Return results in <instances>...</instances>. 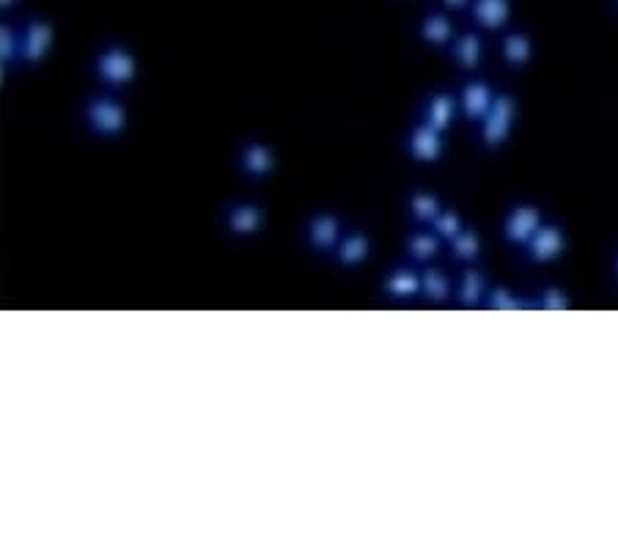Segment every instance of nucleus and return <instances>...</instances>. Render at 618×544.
Segmentation results:
<instances>
[{
  "mask_svg": "<svg viewBox=\"0 0 618 544\" xmlns=\"http://www.w3.org/2000/svg\"><path fill=\"white\" fill-rule=\"evenodd\" d=\"M517 116H520V105L511 94H495L492 105L484 113V119L478 121V141L484 149L495 152L500 146H506L511 141V132L517 127Z\"/></svg>",
  "mask_w": 618,
  "mask_h": 544,
  "instance_id": "nucleus-1",
  "label": "nucleus"
},
{
  "mask_svg": "<svg viewBox=\"0 0 618 544\" xmlns=\"http://www.w3.org/2000/svg\"><path fill=\"white\" fill-rule=\"evenodd\" d=\"M566 248H569V237H566L564 226H558V223H542L539 231L533 234L522 251L528 256V262L547 267V264L561 262Z\"/></svg>",
  "mask_w": 618,
  "mask_h": 544,
  "instance_id": "nucleus-2",
  "label": "nucleus"
},
{
  "mask_svg": "<svg viewBox=\"0 0 618 544\" xmlns=\"http://www.w3.org/2000/svg\"><path fill=\"white\" fill-rule=\"evenodd\" d=\"M542 223L544 212L536 204H514L506 212V218H503L500 234H503V240L509 242L511 248H525Z\"/></svg>",
  "mask_w": 618,
  "mask_h": 544,
  "instance_id": "nucleus-3",
  "label": "nucleus"
},
{
  "mask_svg": "<svg viewBox=\"0 0 618 544\" xmlns=\"http://www.w3.org/2000/svg\"><path fill=\"white\" fill-rule=\"evenodd\" d=\"M404 149L410 154V160L423 165L440 163L445 157V135L440 130L429 127L426 121L415 124L410 132H407V143Z\"/></svg>",
  "mask_w": 618,
  "mask_h": 544,
  "instance_id": "nucleus-4",
  "label": "nucleus"
},
{
  "mask_svg": "<svg viewBox=\"0 0 618 544\" xmlns=\"http://www.w3.org/2000/svg\"><path fill=\"white\" fill-rule=\"evenodd\" d=\"M467 14H470V22L476 25V31L503 33L514 17V3L511 0H470Z\"/></svg>",
  "mask_w": 618,
  "mask_h": 544,
  "instance_id": "nucleus-5",
  "label": "nucleus"
},
{
  "mask_svg": "<svg viewBox=\"0 0 618 544\" xmlns=\"http://www.w3.org/2000/svg\"><path fill=\"white\" fill-rule=\"evenodd\" d=\"M492 99H495V88L489 86L484 77H470L465 86L459 88L456 105H459L462 119L470 121V124H478V121L484 119L489 105H492Z\"/></svg>",
  "mask_w": 618,
  "mask_h": 544,
  "instance_id": "nucleus-6",
  "label": "nucleus"
},
{
  "mask_svg": "<svg viewBox=\"0 0 618 544\" xmlns=\"http://www.w3.org/2000/svg\"><path fill=\"white\" fill-rule=\"evenodd\" d=\"M448 50H451L454 66L462 72H476L478 66L484 64V53H487L481 31H456L454 42L448 44Z\"/></svg>",
  "mask_w": 618,
  "mask_h": 544,
  "instance_id": "nucleus-7",
  "label": "nucleus"
},
{
  "mask_svg": "<svg viewBox=\"0 0 618 544\" xmlns=\"http://www.w3.org/2000/svg\"><path fill=\"white\" fill-rule=\"evenodd\" d=\"M418 36L423 44H429L434 50H445L448 44L454 42L456 22L451 20L448 11H426L418 22Z\"/></svg>",
  "mask_w": 618,
  "mask_h": 544,
  "instance_id": "nucleus-8",
  "label": "nucleus"
},
{
  "mask_svg": "<svg viewBox=\"0 0 618 544\" xmlns=\"http://www.w3.org/2000/svg\"><path fill=\"white\" fill-rule=\"evenodd\" d=\"M382 292L393 297V300H412L421 294V270L412 264H402L393 267L385 278H382Z\"/></svg>",
  "mask_w": 618,
  "mask_h": 544,
  "instance_id": "nucleus-9",
  "label": "nucleus"
},
{
  "mask_svg": "<svg viewBox=\"0 0 618 544\" xmlns=\"http://www.w3.org/2000/svg\"><path fill=\"white\" fill-rule=\"evenodd\" d=\"M333 253H336V262L341 264V267H347V270L363 267L371 256V237L360 229L341 234V240H338Z\"/></svg>",
  "mask_w": 618,
  "mask_h": 544,
  "instance_id": "nucleus-10",
  "label": "nucleus"
},
{
  "mask_svg": "<svg viewBox=\"0 0 618 544\" xmlns=\"http://www.w3.org/2000/svg\"><path fill=\"white\" fill-rule=\"evenodd\" d=\"M456 113H459V105H456L454 94H448V91H434L423 105V121L443 135L454 127Z\"/></svg>",
  "mask_w": 618,
  "mask_h": 544,
  "instance_id": "nucleus-11",
  "label": "nucleus"
},
{
  "mask_svg": "<svg viewBox=\"0 0 618 544\" xmlns=\"http://www.w3.org/2000/svg\"><path fill=\"white\" fill-rule=\"evenodd\" d=\"M487 272L476 267V264H467L459 283H456V303L462 308H476L484 303V294H487Z\"/></svg>",
  "mask_w": 618,
  "mask_h": 544,
  "instance_id": "nucleus-12",
  "label": "nucleus"
},
{
  "mask_svg": "<svg viewBox=\"0 0 618 544\" xmlns=\"http://www.w3.org/2000/svg\"><path fill=\"white\" fill-rule=\"evenodd\" d=\"M341 234H344V231H341V220H338L336 215H330V212H322V215H316V218L308 223V242H311V248L319 253L336 251Z\"/></svg>",
  "mask_w": 618,
  "mask_h": 544,
  "instance_id": "nucleus-13",
  "label": "nucleus"
},
{
  "mask_svg": "<svg viewBox=\"0 0 618 544\" xmlns=\"http://www.w3.org/2000/svg\"><path fill=\"white\" fill-rule=\"evenodd\" d=\"M440 251H443V240H440L432 229L415 231V234H410L407 242H404L407 259H410L412 264H418V267H423V264H434V259L440 256Z\"/></svg>",
  "mask_w": 618,
  "mask_h": 544,
  "instance_id": "nucleus-14",
  "label": "nucleus"
},
{
  "mask_svg": "<svg viewBox=\"0 0 618 544\" xmlns=\"http://www.w3.org/2000/svg\"><path fill=\"white\" fill-rule=\"evenodd\" d=\"M500 55L511 69H525L533 61V39L522 31H503Z\"/></svg>",
  "mask_w": 618,
  "mask_h": 544,
  "instance_id": "nucleus-15",
  "label": "nucleus"
},
{
  "mask_svg": "<svg viewBox=\"0 0 618 544\" xmlns=\"http://www.w3.org/2000/svg\"><path fill=\"white\" fill-rule=\"evenodd\" d=\"M440 209H443V201L432 190H412L410 198H407V215L418 226H429Z\"/></svg>",
  "mask_w": 618,
  "mask_h": 544,
  "instance_id": "nucleus-16",
  "label": "nucleus"
},
{
  "mask_svg": "<svg viewBox=\"0 0 618 544\" xmlns=\"http://www.w3.org/2000/svg\"><path fill=\"white\" fill-rule=\"evenodd\" d=\"M454 292L448 272L434 267V264H423L421 267V297L432 300V303H445Z\"/></svg>",
  "mask_w": 618,
  "mask_h": 544,
  "instance_id": "nucleus-17",
  "label": "nucleus"
},
{
  "mask_svg": "<svg viewBox=\"0 0 618 544\" xmlns=\"http://www.w3.org/2000/svg\"><path fill=\"white\" fill-rule=\"evenodd\" d=\"M481 305H487L492 311H525V308H536V297H517L506 286H489Z\"/></svg>",
  "mask_w": 618,
  "mask_h": 544,
  "instance_id": "nucleus-18",
  "label": "nucleus"
},
{
  "mask_svg": "<svg viewBox=\"0 0 618 544\" xmlns=\"http://www.w3.org/2000/svg\"><path fill=\"white\" fill-rule=\"evenodd\" d=\"M448 251L459 264H478L481 259V237L476 229H462L454 240L448 242Z\"/></svg>",
  "mask_w": 618,
  "mask_h": 544,
  "instance_id": "nucleus-19",
  "label": "nucleus"
},
{
  "mask_svg": "<svg viewBox=\"0 0 618 544\" xmlns=\"http://www.w3.org/2000/svg\"><path fill=\"white\" fill-rule=\"evenodd\" d=\"M429 229H432L434 234H437V237L443 240V245H448V242L454 240L459 231L465 229V220H462V215H459L456 209H445L443 207L440 212H437V218L429 223Z\"/></svg>",
  "mask_w": 618,
  "mask_h": 544,
  "instance_id": "nucleus-20",
  "label": "nucleus"
},
{
  "mask_svg": "<svg viewBox=\"0 0 618 544\" xmlns=\"http://www.w3.org/2000/svg\"><path fill=\"white\" fill-rule=\"evenodd\" d=\"M569 305H572V297L561 286H547L542 294H536V308H544V311H566Z\"/></svg>",
  "mask_w": 618,
  "mask_h": 544,
  "instance_id": "nucleus-21",
  "label": "nucleus"
},
{
  "mask_svg": "<svg viewBox=\"0 0 618 544\" xmlns=\"http://www.w3.org/2000/svg\"><path fill=\"white\" fill-rule=\"evenodd\" d=\"M231 226L237 231H253L256 226H259V215H256V209H237L234 215H231Z\"/></svg>",
  "mask_w": 618,
  "mask_h": 544,
  "instance_id": "nucleus-22",
  "label": "nucleus"
},
{
  "mask_svg": "<svg viewBox=\"0 0 618 544\" xmlns=\"http://www.w3.org/2000/svg\"><path fill=\"white\" fill-rule=\"evenodd\" d=\"M245 163H248V171H253V174H264V171H270V154L264 152V149H259V146H256V149H250L248 152V160H245Z\"/></svg>",
  "mask_w": 618,
  "mask_h": 544,
  "instance_id": "nucleus-23",
  "label": "nucleus"
},
{
  "mask_svg": "<svg viewBox=\"0 0 618 544\" xmlns=\"http://www.w3.org/2000/svg\"><path fill=\"white\" fill-rule=\"evenodd\" d=\"M440 3L445 11H467L470 6V0H440Z\"/></svg>",
  "mask_w": 618,
  "mask_h": 544,
  "instance_id": "nucleus-24",
  "label": "nucleus"
},
{
  "mask_svg": "<svg viewBox=\"0 0 618 544\" xmlns=\"http://www.w3.org/2000/svg\"><path fill=\"white\" fill-rule=\"evenodd\" d=\"M616 275H618V259H616Z\"/></svg>",
  "mask_w": 618,
  "mask_h": 544,
  "instance_id": "nucleus-25",
  "label": "nucleus"
},
{
  "mask_svg": "<svg viewBox=\"0 0 618 544\" xmlns=\"http://www.w3.org/2000/svg\"><path fill=\"white\" fill-rule=\"evenodd\" d=\"M616 3H618V0H616Z\"/></svg>",
  "mask_w": 618,
  "mask_h": 544,
  "instance_id": "nucleus-26",
  "label": "nucleus"
}]
</instances>
